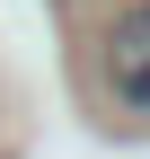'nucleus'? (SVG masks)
I'll use <instances>...</instances> for the list:
<instances>
[{"label":"nucleus","mask_w":150,"mask_h":159,"mask_svg":"<svg viewBox=\"0 0 150 159\" xmlns=\"http://www.w3.org/2000/svg\"><path fill=\"white\" fill-rule=\"evenodd\" d=\"M97 80H106V97L124 115H150V0H133L97 35Z\"/></svg>","instance_id":"f257e3e1"}]
</instances>
